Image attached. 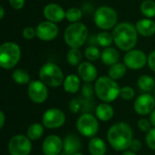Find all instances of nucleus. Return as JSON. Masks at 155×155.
I'll list each match as a JSON object with an SVG mask.
<instances>
[{
  "mask_svg": "<svg viewBox=\"0 0 155 155\" xmlns=\"http://www.w3.org/2000/svg\"><path fill=\"white\" fill-rule=\"evenodd\" d=\"M134 140L133 130L126 123L113 124L107 132V141L112 148L117 152L127 151Z\"/></svg>",
  "mask_w": 155,
  "mask_h": 155,
  "instance_id": "f257e3e1",
  "label": "nucleus"
},
{
  "mask_svg": "<svg viewBox=\"0 0 155 155\" xmlns=\"http://www.w3.org/2000/svg\"><path fill=\"white\" fill-rule=\"evenodd\" d=\"M112 35L115 45L124 52L133 50L138 40V32L135 25L128 22L118 24L114 28Z\"/></svg>",
  "mask_w": 155,
  "mask_h": 155,
  "instance_id": "f03ea898",
  "label": "nucleus"
},
{
  "mask_svg": "<svg viewBox=\"0 0 155 155\" xmlns=\"http://www.w3.org/2000/svg\"><path fill=\"white\" fill-rule=\"evenodd\" d=\"M120 90L115 80L109 76L99 77L94 84V93L96 96L104 103H112L120 96Z\"/></svg>",
  "mask_w": 155,
  "mask_h": 155,
  "instance_id": "7ed1b4c3",
  "label": "nucleus"
},
{
  "mask_svg": "<svg viewBox=\"0 0 155 155\" xmlns=\"http://www.w3.org/2000/svg\"><path fill=\"white\" fill-rule=\"evenodd\" d=\"M88 35L87 26L81 22H77L67 26L64 33V40L70 48H80L87 41Z\"/></svg>",
  "mask_w": 155,
  "mask_h": 155,
  "instance_id": "20e7f679",
  "label": "nucleus"
},
{
  "mask_svg": "<svg viewBox=\"0 0 155 155\" xmlns=\"http://www.w3.org/2000/svg\"><path fill=\"white\" fill-rule=\"evenodd\" d=\"M21 49L15 42H5L0 46V65L5 70L13 69L20 61Z\"/></svg>",
  "mask_w": 155,
  "mask_h": 155,
  "instance_id": "39448f33",
  "label": "nucleus"
},
{
  "mask_svg": "<svg viewBox=\"0 0 155 155\" xmlns=\"http://www.w3.org/2000/svg\"><path fill=\"white\" fill-rule=\"evenodd\" d=\"M40 80L47 86L55 88L64 84V76L61 68L54 63H45L39 70Z\"/></svg>",
  "mask_w": 155,
  "mask_h": 155,
  "instance_id": "423d86ee",
  "label": "nucleus"
},
{
  "mask_svg": "<svg viewBox=\"0 0 155 155\" xmlns=\"http://www.w3.org/2000/svg\"><path fill=\"white\" fill-rule=\"evenodd\" d=\"M117 20L118 15L116 11L109 5L99 6L94 14V22L95 25L104 31L114 28L117 25Z\"/></svg>",
  "mask_w": 155,
  "mask_h": 155,
  "instance_id": "0eeeda50",
  "label": "nucleus"
},
{
  "mask_svg": "<svg viewBox=\"0 0 155 155\" xmlns=\"http://www.w3.org/2000/svg\"><path fill=\"white\" fill-rule=\"evenodd\" d=\"M76 129L78 133L84 137H95L99 131V123L97 117L90 113L83 114L76 121Z\"/></svg>",
  "mask_w": 155,
  "mask_h": 155,
  "instance_id": "6e6552de",
  "label": "nucleus"
},
{
  "mask_svg": "<svg viewBox=\"0 0 155 155\" xmlns=\"http://www.w3.org/2000/svg\"><path fill=\"white\" fill-rule=\"evenodd\" d=\"M31 151L32 143L26 135H14L8 143V152L10 155H29Z\"/></svg>",
  "mask_w": 155,
  "mask_h": 155,
  "instance_id": "1a4fd4ad",
  "label": "nucleus"
},
{
  "mask_svg": "<svg viewBox=\"0 0 155 155\" xmlns=\"http://www.w3.org/2000/svg\"><path fill=\"white\" fill-rule=\"evenodd\" d=\"M64 113L58 108L47 109L42 116V124L47 129H57L65 123Z\"/></svg>",
  "mask_w": 155,
  "mask_h": 155,
  "instance_id": "9d476101",
  "label": "nucleus"
},
{
  "mask_svg": "<svg viewBox=\"0 0 155 155\" xmlns=\"http://www.w3.org/2000/svg\"><path fill=\"white\" fill-rule=\"evenodd\" d=\"M148 61V56L146 54L139 49H133L128 52L124 56V64L125 66L131 70H140L145 66Z\"/></svg>",
  "mask_w": 155,
  "mask_h": 155,
  "instance_id": "9b49d317",
  "label": "nucleus"
},
{
  "mask_svg": "<svg viewBox=\"0 0 155 155\" xmlns=\"http://www.w3.org/2000/svg\"><path fill=\"white\" fill-rule=\"evenodd\" d=\"M27 94L29 99L35 104H43L48 97L47 85L41 80H33L28 84Z\"/></svg>",
  "mask_w": 155,
  "mask_h": 155,
  "instance_id": "f8f14e48",
  "label": "nucleus"
},
{
  "mask_svg": "<svg viewBox=\"0 0 155 155\" xmlns=\"http://www.w3.org/2000/svg\"><path fill=\"white\" fill-rule=\"evenodd\" d=\"M36 36L45 42H49L56 38L59 33L58 26L55 23L50 21H43L35 27Z\"/></svg>",
  "mask_w": 155,
  "mask_h": 155,
  "instance_id": "ddd939ff",
  "label": "nucleus"
},
{
  "mask_svg": "<svg viewBox=\"0 0 155 155\" xmlns=\"http://www.w3.org/2000/svg\"><path fill=\"white\" fill-rule=\"evenodd\" d=\"M134 111L139 115L150 114L155 109V98L150 94H143L138 96L134 104Z\"/></svg>",
  "mask_w": 155,
  "mask_h": 155,
  "instance_id": "4468645a",
  "label": "nucleus"
},
{
  "mask_svg": "<svg viewBox=\"0 0 155 155\" xmlns=\"http://www.w3.org/2000/svg\"><path fill=\"white\" fill-rule=\"evenodd\" d=\"M64 141L55 134L47 136L42 144V152L45 155H60L63 152Z\"/></svg>",
  "mask_w": 155,
  "mask_h": 155,
  "instance_id": "2eb2a0df",
  "label": "nucleus"
},
{
  "mask_svg": "<svg viewBox=\"0 0 155 155\" xmlns=\"http://www.w3.org/2000/svg\"><path fill=\"white\" fill-rule=\"evenodd\" d=\"M65 12L64 9L58 4L50 3L46 5L43 10L44 16L47 21L53 23H60L65 18Z\"/></svg>",
  "mask_w": 155,
  "mask_h": 155,
  "instance_id": "dca6fc26",
  "label": "nucleus"
},
{
  "mask_svg": "<svg viewBox=\"0 0 155 155\" xmlns=\"http://www.w3.org/2000/svg\"><path fill=\"white\" fill-rule=\"evenodd\" d=\"M77 74L84 83H92L96 80L98 72L92 63L82 62L77 67Z\"/></svg>",
  "mask_w": 155,
  "mask_h": 155,
  "instance_id": "f3484780",
  "label": "nucleus"
},
{
  "mask_svg": "<svg viewBox=\"0 0 155 155\" xmlns=\"http://www.w3.org/2000/svg\"><path fill=\"white\" fill-rule=\"evenodd\" d=\"M63 152L67 155H73L79 152L82 147L81 139L75 134H67L64 138Z\"/></svg>",
  "mask_w": 155,
  "mask_h": 155,
  "instance_id": "a211bd4d",
  "label": "nucleus"
},
{
  "mask_svg": "<svg viewBox=\"0 0 155 155\" xmlns=\"http://www.w3.org/2000/svg\"><path fill=\"white\" fill-rule=\"evenodd\" d=\"M135 28L140 35L151 37L155 34V22L151 18H143L136 22Z\"/></svg>",
  "mask_w": 155,
  "mask_h": 155,
  "instance_id": "6ab92c4d",
  "label": "nucleus"
},
{
  "mask_svg": "<svg viewBox=\"0 0 155 155\" xmlns=\"http://www.w3.org/2000/svg\"><path fill=\"white\" fill-rule=\"evenodd\" d=\"M114 114V108L108 103H103L96 106L95 108V116L102 122L110 121Z\"/></svg>",
  "mask_w": 155,
  "mask_h": 155,
  "instance_id": "aec40b11",
  "label": "nucleus"
},
{
  "mask_svg": "<svg viewBox=\"0 0 155 155\" xmlns=\"http://www.w3.org/2000/svg\"><path fill=\"white\" fill-rule=\"evenodd\" d=\"M88 150L91 155H105L107 146L105 142L99 137L91 138L88 143Z\"/></svg>",
  "mask_w": 155,
  "mask_h": 155,
  "instance_id": "412c9836",
  "label": "nucleus"
},
{
  "mask_svg": "<svg viewBox=\"0 0 155 155\" xmlns=\"http://www.w3.org/2000/svg\"><path fill=\"white\" fill-rule=\"evenodd\" d=\"M119 58H120V54H119V52L114 48V47H107V48H104L103 51H102V54H101V60L102 62L105 64V65H113V64H115L118 63L119 61Z\"/></svg>",
  "mask_w": 155,
  "mask_h": 155,
  "instance_id": "4be33fe9",
  "label": "nucleus"
},
{
  "mask_svg": "<svg viewBox=\"0 0 155 155\" xmlns=\"http://www.w3.org/2000/svg\"><path fill=\"white\" fill-rule=\"evenodd\" d=\"M80 77L78 76V74H68L64 81V89L65 92L69 93V94H76L79 89H80V85H81V82H80Z\"/></svg>",
  "mask_w": 155,
  "mask_h": 155,
  "instance_id": "5701e85b",
  "label": "nucleus"
},
{
  "mask_svg": "<svg viewBox=\"0 0 155 155\" xmlns=\"http://www.w3.org/2000/svg\"><path fill=\"white\" fill-rule=\"evenodd\" d=\"M126 72H127V67L125 66V64L122 63H117L110 66L108 70V76L116 81L122 79L125 75Z\"/></svg>",
  "mask_w": 155,
  "mask_h": 155,
  "instance_id": "b1692460",
  "label": "nucleus"
},
{
  "mask_svg": "<svg viewBox=\"0 0 155 155\" xmlns=\"http://www.w3.org/2000/svg\"><path fill=\"white\" fill-rule=\"evenodd\" d=\"M45 126L43 125V124H31L27 130H26V136L31 140V141H36L38 139H40L45 132Z\"/></svg>",
  "mask_w": 155,
  "mask_h": 155,
  "instance_id": "393cba45",
  "label": "nucleus"
},
{
  "mask_svg": "<svg viewBox=\"0 0 155 155\" xmlns=\"http://www.w3.org/2000/svg\"><path fill=\"white\" fill-rule=\"evenodd\" d=\"M137 85L143 92H151L155 89V79L150 75L143 74L139 77Z\"/></svg>",
  "mask_w": 155,
  "mask_h": 155,
  "instance_id": "a878e982",
  "label": "nucleus"
},
{
  "mask_svg": "<svg viewBox=\"0 0 155 155\" xmlns=\"http://www.w3.org/2000/svg\"><path fill=\"white\" fill-rule=\"evenodd\" d=\"M83 54L79 48H70L66 54V61L72 66H78L82 63Z\"/></svg>",
  "mask_w": 155,
  "mask_h": 155,
  "instance_id": "bb28decb",
  "label": "nucleus"
},
{
  "mask_svg": "<svg viewBox=\"0 0 155 155\" xmlns=\"http://www.w3.org/2000/svg\"><path fill=\"white\" fill-rule=\"evenodd\" d=\"M12 79L15 84L20 85H25L31 82L29 74L23 69H15L12 73Z\"/></svg>",
  "mask_w": 155,
  "mask_h": 155,
  "instance_id": "cd10ccee",
  "label": "nucleus"
},
{
  "mask_svg": "<svg viewBox=\"0 0 155 155\" xmlns=\"http://www.w3.org/2000/svg\"><path fill=\"white\" fill-rule=\"evenodd\" d=\"M141 13L145 18H153L155 16V2L153 0H144L140 6Z\"/></svg>",
  "mask_w": 155,
  "mask_h": 155,
  "instance_id": "c85d7f7f",
  "label": "nucleus"
},
{
  "mask_svg": "<svg viewBox=\"0 0 155 155\" xmlns=\"http://www.w3.org/2000/svg\"><path fill=\"white\" fill-rule=\"evenodd\" d=\"M96 43L102 47H104V48L110 47L112 45V44L114 43L113 35L108 33L107 31L99 33L96 35Z\"/></svg>",
  "mask_w": 155,
  "mask_h": 155,
  "instance_id": "c756f323",
  "label": "nucleus"
},
{
  "mask_svg": "<svg viewBox=\"0 0 155 155\" xmlns=\"http://www.w3.org/2000/svg\"><path fill=\"white\" fill-rule=\"evenodd\" d=\"M83 17V12L78 7H71L65 12V18L71 24L79 22Z\"/></svg>",
  "mask_w": 155,
  "mask_h": 155,
  "instance_id": "7c9ffc66",
  "label": "nucleus"
},
{
  "mask_svg": "<svg viewBox=\"0 0 155 155\" xmlns=\"http://www.w3.org/2000/svg\"><path fill=\"white\" fill-rule=\"evenodd\" d=\"M101 54H102L101 51L95 45H90V46L86 47L84 50V57L91 62L97 61L99 58H101Z\"/></svg>",
  "mask_w": 155,
  "mask_h": 155,
  "instance_id": "2f4dec72",
  "label": "nucleus"
},
{
  "mask_svg": "<svg viewBox=\"0 0 155 155\" xmlns=\"http://www.w3.org/2000/svg\"><path fill=\"white\" fill-rule=\"evenodd\" d=\"M135 95V91L131 86H124L120 90V96L126 101L132 100Z\"/></svg>",
  "mask_w": 155,
  "mask_h": 155,
  "instance_id": "473e14b6",
  "label": "nucleus"
},
{
  "mask_svg": "<svg viewBox=\"0 0 155 155\" xmlns=\"http://www.w3.org/2000/svg\"><path fill=\"white\" fill-rule=\"evenodd\" d=\"M145 141H146V144L147 146L151 149L155 151V127L152 128L145 136Z\"/></svg>",
  "mask_w": 155,
  "mask_h": 155,
  "instance_id": "72a5a7b5",
  "label": "nucleus"
},
{
  "mask_svg": "<svg viewBox=\"0 0 155 155\" xmlns=\"http://www.w3.org/2000/svg\"><path fill=\"white\" fill-rule=\"evenodd\" d=\"M94 93V88L91 83H84L82 87V95L84 98H92Z\"/></svg>",
  "mask_w": 155,
  "mask_h": 155,
  "instance_id": "f704fd0d",
  "label": "nucleus"
},
{
  "mask_svg": "<svg viewBox=\"0 0 155 155\" xmlns=\"http://www.w3.org/2000/svg\"><path fill=\"white\" fill-rule=\"evenodd\" d=\"M22 36L26 40H31L36 36V30L33 26H26L22 31Z\"/></svg>",
  "mask_w": 155,
  "mask_h": 155,
  "instance_id": "c9c22d12",
  "label": "nucleus"
},
{
  "mask_svg": "<svg viewBox=\"0 0 155 155\" xmlns=\"http://www.w3.org/2000/svg\"><path fill=\"white\" fill-rule=\"evenodd\" d=\"M69 110L73 114H77L80 110H82V104L80 99H72L69 103Z\"/></svg>",
  "mask_w": 155,
  "mask_h": 155,
  "instance_id": "e433bc0d",
  "label": "nucleus"
},
{
  "mask_svg": "<svg viewBox=\"0 0 155 155\" xmlns=\"http://www.w3.org/2000/svg\"><path fill=\"white\" fill-rule=\"evenodd\" d=\"M137 125H138V128L143 132V133H148L152 128V124L150 123V120H147V119H144V118H142L138 121L137 123Z\"/></svg>",
  "mask_w": 155,
  "mask_h": 155,
  "instance_id": "4c0bfd02",
  "label": "nucleus"
},
{
  "mask_svg": "<svg viewBox=\"0 0 155 155\" xmlns=\"http://www.w3.org/2000/svg\"><path fill=\"white\" fill-rule=\"evenodd\" d=\"M25 0H9V5L15 10H20L25 6Z\"/></svg>",
  "mask_w": 155,
  "mask_h": 155,
  "instance_id": "58836bf2",
  "label": "nucleus"
},
{
  "mask_svg": "<svg viewBox=\"0 0 155 155\" xmlns=\"http://www.w3.org/2000/svg\"><path fill=\"white\" fill-rule=\"evenodd\" d=\"M142 146H143V144H142L140 140L134 139L132 143H131V145H130V149H131V151L136 153V152H139L142 149Z\"/></svg>",
  "mask_w": 155,
  "mask_h": 155,
  "instance_id": "ea45409f",
  "label": "nucleus"
},
{
  "mask_svg": "<svg viewBox=\"0 0 155 155\" xmlns=\"http://www.w3.org/2000/svg\"><path fill=\"white\" fill-rule=\"evenodd\" d=\"M147 64L152 71L155 72V50L151 52L148 55V61Z\"/></svg>",
  "mask_w": 155,
  "mask_h": 155,
  "instance_id": "a19ab883",
  "label": "nucleus"
},
{
  "mask_svg": "<svg viewBox=\"0 0 155 155\" xmlns=\"http://www.w3.org/2000/svg\"><path fill=\"white\" fill-rule=\"evenodd\" d=\"M5 113L3 111L0 112V129H2L5 125Z\"/></svg>",
  "mask_w": 155,
  "mask_h": 155,
  "instance_id": "79ce46f5",
  "label": "nucleus"
},
{
  "mask_svg": "<svg viewBox=\"0 0 155 155\" xmlns=\"http://www.w3.org/2000/svg\"><path fill=\"white\" fill-rule=\"evenodd\" d=\"M149 120H150V123H151V124L155 127V109L150 114V118H149Z\"/></svg>",
  "mask_w": 155,
  "mask_h": 155,
  "instance_id": "37998d69",
  "label": "nucleus"
},
{
  "mask_svg": "<svg viewBox=\"0 0 155 155\" xmlns=\"http://www.w3.org/2000/svg\"><path fill=\"white\" fill-rule=\"evenodd\" d=\"M4 16H5V8L3 5H1L0 6V19L2 20L4 18Z\"/></svg>",
  "mask_w": 155,
  "mask_h": 155,
  "instance_id": "c03bdc74",
  "label": "nucleus"
},
{
  "mask_svg": "<svg viewBox=\"0 0 155 155\" xmlns=\"http://www.w3.org/2000/svg\"><path fill=\"white\" fill-rule=\"evenodd\" d=\"M123 155H136V153L134 152L131 151V150H127V151H124Z\"/></svg>",
  "mask_w": 155,
  "mask_h": 155,
  "instance_id": "a18cd8bd",
  "label": "nucleus"
},
{
  "mask_svg": "<svg viewBox=\"0 0 155 155\" xmlns=\"http://www.w3.org/2000/svg\"><path fill=\"white\" fill-rule=\"evenodd\" d=\"M73 155H84V154H83V153H79V152H78V153H74V154H73Z\"/></svg>",
  "mask_w": 155,
  "mask_h": 155,
  "instance_id": "49530a36",
  "label": "nucleus"
},
{
  "mask_svg": "<svg viewBox=\"0 0 155 155\" xmlns=\"http://www.w3.org/2000/svg\"><path fill=\"white\" fill-rule=\"evenodd\" d=\"M154 98H155V89H154Z\"/></svg>",
  "mask_w": 155,
  "mask_h": 155,
  "instance_id": "de8ad7c7",
  "label": "nucleus"
}]
</instances>
